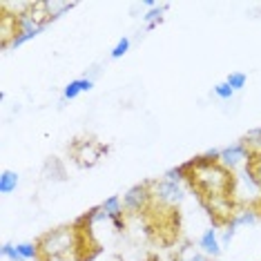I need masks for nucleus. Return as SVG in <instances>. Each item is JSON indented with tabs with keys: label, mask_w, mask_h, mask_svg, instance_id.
<instances>
[{
	"label": "nucleus",
	"mask_w": 261,
	"mask_h": 261,
	"mask_svg": "<svg viewBox=\"0 0 261 261\" xmlns=\"http://www.w3.org/2000/svg\"><path fill=\"white\" fill-rule=\"evenodd\" d=\"M219 154H221V150H207L205 154L188 161V181H192V188H197L201 192V199L232 197L234 174L219 163Z\"/></svg>",
	"instance_id": "1"
},
{
	"label": "nucleus",
	"mask_w": 261,
	"mask_h": 261,
	"mask_svg": "<svg viewBox=\"0 0 261 261\" xmlns=\"http://www.w3.org/2000/svg\"><path fill=\"white\" fill-rule=\"evenodd\" d=\"M38 243L40 259L43 257H67L74 261H83V243L85 237L79 230V225H63V228L45 232Z\"/></svg>",
	"instance_id": "2"
},
{
	"label": "nucleus",
	"mask_w": 261,
	"mask_h": 261,
	"mask_svg": "<svg viewBox=\"0 0 261 261\" xmlns=\"http://www.w3.org/2000/svg\"><path fill=\"white\" fill-rule=\"evenodd\" d=\"M150 190H152V201L154 205H163V207H179L186 199L181 183H172L165 179H156L150 181Z\"/></svg>",
	"instance_id": "3"
},
{
	"label": "nucleus",
	"mask_w": 261,
	"mask_h": 261,
	"mask_svg": "<svg viewBox=\"0 0 261 261\" xmlns=\"http://www.w3.org/2000/svg\"><path fill=\"white\" fill-rule=\"evenodd\" d=\"M250 159H252V150L243 139L225 145L221 150V154H219V163H221L228 172H232V174L239 172L241 168H246V165L250 163Z\"/></svg>",
	"instance_id": "4"
},
{
	"label": "nucleus",
	"mask_w": 261,
	"mask_h": 261,
	"mask_svg": "<svg viewBox=\"0 0 261 261\" xmlns=\"http://www.w3.org/2000/svg\"><path fill=\"white\" fill-rule=\"evenodd\" d=\"M123 207H125L127 215H141V212H147L150 207H154L150 181L129 188L127 192L123 194Z\"/></svg>",
	"instance_id": "5"
},
{
	"label": "nucleus",
	"mask_w": 261,
	"mask_h": 261,
	"mask_svg": "<svg viewBox=\"0 0 261 261\" xmlns=\"http://www.w3.org/2000/svg\"><path fill=\"white\" fill-rule=\"evenodd\" d=\"M103 152H108V147L96 143L94 139H79L72 145V154H74L76 163H79L81 168H92V165L100 159Z\"/></svg>",
	"instance_id": "6"
},
{
	"label": "nucleus",
	"mask_w": 261,
	"mask_h": 261,
	"mask_svg": "<svg viewBox=\"0 0 261 261\" xmlns=\"http://www.w3.org/2000/svg\"><path fill=\"white\" fill-rule=\"evenodd\" d=\"M98 207H100V212L105 215V219H110V221L114 223L116 230L125 228V207H123V199L118 197V194H112V197H108Z\"/></svg>",
	"instance_id": "7"
},
{
	"label": "nucleus",
	"mask_w": 261,
	"mask_h": 261,
	"mask_svg": "<svg viewBox=\"0 0 261 261\" xmlns=\"http://www.w3.org/2000/svg\"><path fill=\"white\" fill-rule=\"evenodd\" d=\"M199 250L210 259H217L219 254L223 252V246H221V239H219V230L217 228H205L199 237Z\"/></svg>",
	"instance_id": "8"
},
{
	"label": "nucleus",
	"mask_w": 261,
	"mask_h": 261,
	"mask_svg": "<svg viewBox=\"0 0 261 261\" xmlns=\"http://www.w3.org/2000/svg\"><path fill=\"white\" fill-rule=\"evenodd\" d=\"M16 36H18V18L3 11L0 14V45H3V49H9L11 40Z\"/></svg>",
	"instance_id": "9"
},
{
	"label": "nucleus",
	"mask_w": 261,
	"mask_h": 261,
	"mask_svg": "<svg viewBox=\"0 0 261 261\" xmlns=\"http://www.w3.org/2000/svg\"><path fill=\"white\" fill-rule=\"evenodd\" d=\"M94 83H96V81L85 79V76H81V79L69 81L67 85L63 87V98H61V103H67V100H74V98H79L81 94L90 92L92 87H94Z\"/></svg>",
	"instance_id": "10"
},
{
	"label": "nucleus",
	"mask_w": 261,
	"mask_h": 261,
	"mask_svg": "<svg viewBox=\"0 0 261 261\" xmlns=\"http://www.w3.org/2000/svg\"><path fill=\"white\" fill-rule=\"evenodd\" d=\"M230 221H232L237 228H241V225H254L259 221V215L252 205H241V207H237V212L232 215Z\"/></svg>",
	"instance_id": "11"
},
{
	"label": "nucleus",
	"mask_w": 261,
	"mask_h": 261,
	"mask_svg": "<svg viewBox=\"0 0 261 261\" xmlns=\"http://www.w3.org/2000/svg\"><path fill=\"white\" fill-rule=\"evenodd\" d=\"M43 5H45V14L49 18V22L61 18V16H65L67 11H72L76 7V3H61V0H45Z\"/></svg>",
	"instance_id": "12"
},
{
	"label": "nucleus",
	"mask_w": 261,
	"mask_h": 261,
	"mask_svg": "<svg viewBox=\"0 0 261 261\" xmlns=\"http://www.w3.org/2000/svg\"><path fill=\"white\" fill-rule=\"evenodd\" d=\"M43 174H45V179H49V181H65L67 172H65V165L58 161V159H47L43 165Z\"/></svg>",
	"instance_id": "13"
},
{
	"label": "nucleus",
	"mask_w": 261,
	"mask_h": 261,
	"mask_svg": "<svg viewBox=\"0 0 261 261\" xmlns=\"http://www.w3.org/2000/svg\"><path fill=\"white\" fill-rule=\"evenodd\" d=\"M174 261H212V259L205 257V254L199 250V246L194 248L192 243H186V246H181L179 250H176Z\"/></svg>",
	"instance_id": "14"
},
{
	"label": "nucleus",
	"mask_w": 261,
	"mask_h": 261,
	"mask_svg": "<svg viewBox=\"0 0 261 261\" xmlns=\"http://www.w3.org/2000/svg\"><path fill=\"white\" fill-rule=\"evenodd\" d=\"M20 183V174L14 170H3L0 172V194H11L16 192Z\"/></svg>",
	"instance_id": "15"
},
{
	"label": "nucleus",
	"mask_w": 261,
	"mask_h": 261,
	"mask_svg": "<svg viewBox=\"0 0 261 261\" xmlns=\"http://www.w3.org/2000/svg\"><path fill=\"white\" fill-rule=\"evenodd\" d=\"M16 252L20 254L22 261H40V250H38V243L32 241H20L16 243Z\"/></svg>",
	"instance_id": "16"
},
{
	"label": "nucleus",
	"mask_w": 261,
	"mask_h": 261,
	"mask_svg": "<svg viewBox=\"0 0 261 261\" xmlns=\"http://www.w3.org/2000/svg\"><path fill=\"white\" fill-rule=\"evenodd\" d=\"M170 9V5H159V7H154L150 11H145L143 14V22L147 29H154L159 25V22H163V14Z\"/></svg>",
	"instance_id": "17"
},
{
	"label": "nucleus",
	"mask_w": 261,
	"mask_h": 261,
	"mask_svg": "<svg viewBox=\"0 0 261 261\" xmlns=\"http://www.w3.org/2000/svg\"><path fill=\"white\" fill-rule=\"evenodd\" d=\"M188 174H190V168H188V163H183V165H176V168L165 170L163 179L165 181H172V183H183V181L188 179Z\"/></svg>",
	"instance_id": "18"
},
{
	"label": "nucleus",
	"mask_w": 261,
	"mask_h": 261,
	"mask_svg": "<svg viewBox=\"0 0 261 261\" xmlns=\"http://www.w3.org/2000/svg\"><path fill=\"white\" fill-rule=\"evenodd\" d=\"M225 83H228L230 87H232L234 92H241L243 87L248 85V76L243 72H230L228 76H225Z\"/></svg>",
	"instance_id": "19"
},
{
	"label": "nucleus",
	"mask_w": 261,
	"mask_h": 261,
	"mask_svg": "<svg viewBox=\"0 0 261 261\" xmlns=\"http://www.w3.org/2000/svg\"><path fill=\"white\" fill-rule=\"evenodd\" d=\"M129 47H132V40H129L127 36L118 38V43L114 45V49L110 51V58H112V61H118V58H123L129 51Z\"/></svg>",
	"instance_id": "20"
},
{
	"label": "nucleus",
	"mask_w": 261,
	"mask_h": 261,
	"mask_svg": "<svg viewBox=\"0 0 261 261\" xmlns=\"http://www.w3.org/2000/svg\"><path fill=\"white\" fill-rule=\"evenodd\" d=\"M243 141L250 145V150H252L254 154H261V127L250 129V132L243 136Z\"/></svg>",
	"instance_id": "21"
},
{
	"label": "nucleus",
	"mask_w": 261,
	"mask_h": 261,
	"mask_svg": "<svg viewBox=\"0 0 261 261\" xmlns=\"http://www.w3.org/2000/svg\"><path fill=\"white\" fill-rule=\"evenodd\" d=\"M212 92H215V96H217L219 100H232V98H234V94H237L225 81H223V83H217V85L212 87Z\"/></svg>",
	"instance_id": "22"
},
{
	"label": "nucleus",
	"mask_w": 261,
	"mask_h": 261,
	"mask_svg": "<svg viewBox=\"0 0 261 261\" xmlns=\"http://www.w3.org/2000/svg\"><path fill=\"white\" fill-rule=\"evenodd\" d=\"M234 234H237V225H234L232 221H228V223L223 225V230H221V232H219V239H221V246H223V248L228 246V243L234 239Z\"/></svg>",
	"instance_id": "23"
},
{
	"label": "nucleus",
	"mask_w": 261,
	"mask_h": 261,
	"mask_svg": "<svg viewBox=\"0 0 261 261\" xmlns=\"http://www.w3.org/2000/svg\"><path fill=\"white\" fill-rule=\"evenodd\" d=\"M250 168H252V172H254V179H257V186H259V190H261V154H254V152H252Z\"/></svg>",
	"instance_id": "24"
},
{
	"label": "nucleus",
	"mask_w": 261,
	"mask_h": 261,
	"mask_svg": "<svg viewBox=\"0 0 261 261\" xmlns=\"http://www.w3.org/2000/svg\"><path fill=\"white\" fill-rule=\"evenodd\" d=\"M98 72H100V67H98V65H92V67H90V72H85V79H92V81H96Z\"/></svg>",
	"instance_id": "25"
},
{
	"label": "nucleus",
	"mask_w": 261,
	"mask_h": 261,
	"mask_svg": "<svg viewBox=\"0 0 261 261\" xmlns=\"http://www.w3.org/2000/svg\"><path fill=\"white\" fill-rule=\"evenodd\" d=\"M40 261H74V259H67V257H43Z\"/></svg>",
	"instance_id": "26"
}]
</instances>
